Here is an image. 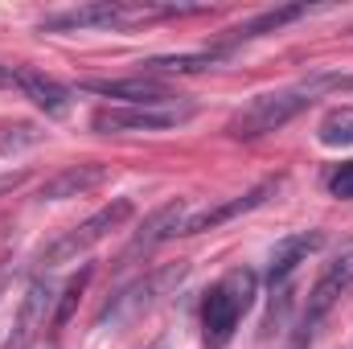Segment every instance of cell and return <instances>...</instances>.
<instances>
[{
  "mask_svg": "<svg viewBox=\"0 0 353 349\" xmlns=\"http://www.w3.org/2000/svg\"><path fill=\"white\" fill-rule=\"evenodd\" d=\"M148 349H169V346H165V341H152V346H148Z\"/></svg>",
  "mask_w": 353,
  "mask_h": 349,
  "instance_id": "603a6c76",
  "label": "cell"
},
{
  "mask_svg": "<svg viewBox=\"0 0 353 349\" xmlns=\"http://www.w3.org/2000/svg\"><path fill=\"white\" fill-rule=\"evenodd\" d=\"M185 275H189V263H185V259L161 263V267H148L144 275L128 279L123 288H115V292L107 296V304L99 308L94 325H99V329H123V325L140 321L148 308H157L165 296H173L176 288L185 283Z\"/></svg>",
  "mask_w": 353,
  "mask_h": 349,
  "instance_id": "3957f363",
  "label": "cell"
},
{
  "mask_svg": "<svg viewBox=\"0 0 353 349\" xmlns=\"http://www.w3.org/2000/svg\"><path fill=\"white\" fill-rule=\"evenodd\" d=\"M12 83L25 90V99H33V107H41L50 119H62L74 103V90L58 79H50L46 70H33V66H12Z\"/></svg>",
  "mask_w": 353,
  "mask_h": 349,
  "instance_id": "5bb4252c",
  "label": "cell"
},
{
  "mask_svg": "<svg viewBox=\"0 0 353 349\" xmlns=\"http://www.w3.org/2000/svg\"><path fill=\"white\" fill-rule=\"evenodd\" d=\"M0 87H12V66H0Z\"/></svg>",
  "mask_w": 353,
  "mask_h": 349,
  "instance_id": "7402d4cb",
  "label": "cell"
},
{
  "mask_svg": "<svg viewBox=\"0 0 353 349\" xmlns=\"http://www.w3.org/2000/svg\"><path fill=\"white\" fill-rule=\"evenodd\" d=\"M90 279H94V263H83L79 275H70V279L62 283V292H58V300H54V317H50V337H58V333L70 325V317H74V308H79V300H83V292H87Z\"/></svg>",
  "mask_w": 353,
  "mask_h": 349,
  "instance_id": "e0dca14e",
  "label": "cell"
},
{
  "mask_svg": "<svg viewBox=\"0 0 353 349\" xmlns=\"http://www.w3.org/2000/svg\"><path fill=\"white\" fill-rule=\"evenodd\" d=\"M0 288H4V267H0Z\"/></svg>",
  "mask_w": 353,
  "mask_h": 349,
  "instance_id": "cb8c5ba5",
  "label": "cell"
},
{
  "mask_svg": "<svg viewBox=\"0 0 353 349\" xmlns=\"http://www.w3.org/2000/svg\"><path fill=\"white\" fill-rule=\"evenodd\" d=\"M353 292V243H345L333 259L321 267V275H316V283L308 288V304H304V312H300V325H296V341L292 349H304L312 341V333L321 329V321L345 300Z\"/></svg>",
  "mask_w": 353,
  "mask_h": 349,
  "instance_id": "5b68a950",
  "label": "cell"
},
{
  "mask_svg": "<svg viewBox=\"0 0 353 349\" xmlns=\"http://www.w3.org/2000/svg\"><path fill=\"white\" fill-rule=\"evenodd\" d=\"M79 90L115 99L119 107H173V90L152 74H132V79H83Z\"/></svg>",
  "mask_w": 353,
  "mask_h": 349,
  "instance_id": "30bf717a",
  "label": "cell"
},
{
  "mask_svg": "<svg viewBox=\"0 0 353 349\" xmlns=\"http://www.w3.org/2000/svg\"><path fill=\"white\" fill-rule=\"evenodd\" d=\"M333 90H353V74H341V70H312L308 79H296L288 87H275L255 94L243 111L230 115L226 123V136L230 140H259V136H271L279 128H288L300 111H308L316 99L333 94Z\"/></svg>",
  "mask_w": 353,
  "mask_h": 349,
  "instance_id": "6da1fadb",
  "label": "cell"
},
{
  "mask_svg": "<svg viewBox=\"0 0 353 349\" xmlns=\"http://www.w3.org/2000/svg\"><path fill=\"white\" fill-rule=\"evenodd\" d=\"M308 12H312L308 4H279V8H267V12H259V17H247L243 25L226 29V37L218 41V50L234 54V46H243V41H255V37H267V33H279L283 25H292V21H304Z\"/></svg>",
  "mask_w": 353,
  "mask_h": 349,
  "instance_id": "9a60e30c",
  "label": "cell"
},
{
  "mask_svg": "<svg viewBox=\"0 0 353 349\" xmlns=\"http://www.w3.org/2000/svg\"><path fill=\"white\" fill-rule=\"evenodd\" d=\"M54 300H58V288L50 283V275H33L25 296H21V308H17V321H12V333L0 349H33L41 341V333L50 329V317H54Z\"/></svg>",
  "mask_w": 353,
  "mask_h": 349,
  "instance_id": "ba28073f",
  "label": "cell"
},
{
  "mask_svg": "<svg viewBox=\"0 0 353 349\" xmlns=\"http://www.w3.org/2000/svg\"><path fill=\"white\" fill-rule=\"evenodd\" d=\"M279 189H283V177H263V181L251 185L247 193L226 197V201H218V206H205V210L189 214L185 226H181V239H189V235H205V230H218V226H226V222H234V218H243V214H251V210H263Z\"/></svg>",
  "mask_w": 353,
  "mask_h": 349,
  "instance_id": "9c48e42d",
  "label": "cell"
},
{
  "mask_svg": "<svg viewBox=\"0 0 353 349\" xmlns=\"http://www.w3.org/2000/svg\"><path fill=\"white\" fill-rule=\"evenodd\" d=\"M107 177H111V165H103V161L66 165V169H58L54 177H46V181H41L37 201H70V197H87L90 189H99Z\"/></svg>",
  "mask_w": 353,
  "mask_h": 349,
  "instance_id": "4fadbf2b",
  "label": "cell"
},
{
  "mask_svg": "<svg viewBox=\"0 0 353 349\" xmlns=\"http://www.w3.org/2000/svg\"><path fill=\"white\" fill-rule=\"evenodd\" d=\"M152 17V4H136V0H90L79 8H62L41 17V33H74V29H119V25H136Z\"/></svg>",
  "mask_w": 353,
  "mask_h": 349,
  "instance_id": "8992f818",
  "label": "cell"
},
{
  "mask_svg": "<svg viewBox=\"0 0 353 349\" xmlns=\"http://www.w3.org/2000/svg\"><path fill=\"white\" fill-rule=\"evenodd\" d=\"M185 218H189V201H185V197H173V201L157 206V210L136 226V235H132V243H128V251H123V263L140 259V255H148V251H157V247L169 243V239H181Z\"/></svg>",
  "mask_w": 353,
  "mask_h": 349,
  "instance_id": "8fae6325",
  "label": "cell"
},
{
  "mask_svg": "<svg viewBox=\"0 0 353 349\" xmlns=\"http://www.w3.org/2000/svg\"><path fill=\"white\" fill-rule=\"evenodd\" d=\"M329 193L341 197V201H353V161L337 165V169L329 173Z\"/></svg>",
  "mask_w": 353,
  "mask_h": 349,
  "instance_id": "ffe728a7",
  "label": "cell"
},
{
  "mask_svg": "<svg viewBox=\"0 0 353 349\" xmlns=\"http://www.w3.org/2000/svg\"><path fill=\"white\" fill-rule=\"evenodd\" d=\"M288 312H292V283H283V288H275V292H271V312H267V321H263V337H267V341L283 329Z\"/></svg>",
  "mask_w": 353,
  "mask_h": 349,
  "instance_id": "d6986e66",
  "label": "cell"
},
{
  "mask_svg": "<svg viewBox=\"0 0 353 349\" xmlns=\"http://www.w3.org/2000/svg\"><path fill=\"white\" fill-rule=\"evenodd\" d=\"M25 181H29V173H25V169H17V173H0V197L17 193V189H21Z\"/></svg>",
  "mask_w": 353,
  "mask_h": 349,
  "instance_id": "44dd1931",
  "label": "cell"
},
{
  "mask_svg": "<svg viewBox=\"0 0 353 349\" xmlns=\"http://www.w3.org/2000/svg\"><path fill=\"white\" fill-rule=\"evenodd\" d=\"M226 58H230L226 50L210 46V50H197V54H161V58H148L140 66H144V74L161 79V74H201V70H214Z\"/></svg>",
  "mask_w": 353,
  "mask_h": 349,
  "instance_id": "2e32d148",
  "label": "cell"
},
{
  "mask_svg": "<svg viewBox=\"0 0 353 349\" xmlns=\"http://www.w3.org/2000/svg\"><path fill=\"white\" fill-rule=\"evenodd\" d=\"M193 115V103L173 107H99L90 115V128L103 136H128V132H169Z\"/></svg>",
  "mask_w": 353,
  "mask_h": 349,
  "instance_id": "52a82bcc",
  "label": "cell"
},
{
  "mask_svg": "<svg viewBox=\"0 0 353 349\" xmlns=\"http://www.w3.org/2000/svg\"><path fill=\"white\" fill-rule=\"evenodd\" d=\"M316 140L325 144V148H353V107H333L325 119H321V128H316Z\"/></svg>",
  "mask_w": 353,
  "mask_h": 349,
  "instance_id": "ac0fdd59",
  "label": "cell"
},
{
  "mask_svg": "<svg viewBox=\"0 0 353 349\" xmlns=\"http://www.w3.org/2000/svg\"><path fill=\"white\" fill-rule=\"evenodd\" d=\"M321 247H325L321 230H300V235L279 239L271 247V255H267V283H271V292L283 288V283H292V275L300 271V263H308V255H316Z\"/></svg>",
  "mask_w": 353,
  "mask_h": 349,
  "instance_id": "7c38bea8",
  "label": "cell"
},
{
  "mask_svg": "<svg viewBox=\"0 0 353 349\" xmlns=\"http://www.w3.org/2000/svg\"><path fill=\"white\" fill-rule=\"evenodd\" d=\"M255 292H259V275L251 267H234L218 283L205 288V296H201V337H205V349H226L234 341L239 321L255 304Z\"/></svg>",
  "mask_w": 353,
  "mask_h": 349,
  "instance_id": "7a4b0ae2",
  "label": "cell"
},
{
  "mask_svg": "<svg viewBox=\"0 0 353 349\" xmlns=\"http://www.w3.org/2000/svg\"><path fill=\"white\" fill-rule=\"evenodd\" d=\"M132 214H136V201H132V197H115V201L99 206L90 218H83L79 226H70L66 235H58L54 243H46V247L33 255V263H37V267H54V263L83 259L90 247H99V243H103L111 230H119Z\"/></svg>",
  "mask_w": 353,
  "mask_h": 349,
  "instance_id": "277c9868",
  "label": "cell"
}]
</instances>
